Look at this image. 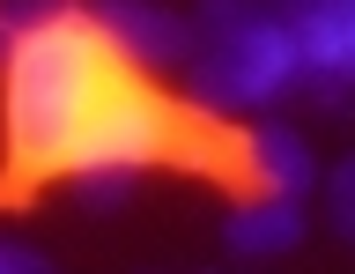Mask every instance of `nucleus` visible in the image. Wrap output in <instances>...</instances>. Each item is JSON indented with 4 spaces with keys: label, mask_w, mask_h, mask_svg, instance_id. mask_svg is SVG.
Wrapping results in <instances>:
<instances>
[{
    "label": "nucleus",
    "mask_w": 355,
    "mask_h": 274,
    "mask_svg": "<svg viewBox=\"0 0 355 274\" xmlns=\"http://www.w3.org/2000/svg\"><path fill=\"white\" fill-rule=\"evenodd\" d=\"M119 82V60L104 52L89 8L74 0L60 23H44L37 37H22L0 60V141H8V171L15 178H60L74 163L89 112L104 104Z\"/></svg>",
    "instance_id": "obj_1"
},
{
    "label": "nucleus",
    "mask_w": 355,
    "mask_h": 274,
    "mask_svg": "<svg viewBox=\"0 0 355 274\" xmlns=\"http://www.w3.org/2000/svg\"><path fill=\"white\" fill-rule=\"evenodd\" d=\"M178 74L200 119H266L304 96V52L274 0H200Z\"/></svg>",
    "instance_id": "obj_2"
},
{
    "label": "nucleus",
    "mask_w": 355,
    "mask_h": 274,
    "mask_svg": "<svg viewBox=\"0 0 355 274\" xmlns=\"http://www.w3.org/2000/svg\"><path fill=\"white\" fill-rule=\"evenodd\" d=\"M171 148V104L141 82H111L104 104L89 112L82 141H74V163H67V178H74V200L89 215H111V207L133 200V185L148 171L155 156Z\"/></svg>",
    "instance_id": "obj_3"
},
{
    "label": "nucleus",
    "mask_w": 355,
    "mask_h": 274,
    "mask_svg": "<svg viewBox=\"0 0 355 274\" xmlns=\"http://www.w3.org/2000/svg\"><path fill=\"white\" fill-rule=\"evenodd\" d=\"M89 23L119 67H141V74L185 67V45H193V15H178L171 0H96Z\"/></svg>",
    "instance_id": "obj_4"
},
{
    "label": "nucleus",
    "mask_w": 355,
    "mask_h": 274,
    "mask_svg": "<svg viewBox=\"0 0 355 274\" xmlns=\"http://www.w3.org/2000/svg\"><path fill=\"white\" fill-rule=\"evenodd\" d=\"M304 52V96L326 112H355V0H326L288 23Z\"/></svg>",
    "instance_id": "obj_5"
},
{
    "label": "nucleus",
    "mask_w": 355,
    "mask_h": 274,
    "mask_svg": "<svg viewBox=\"0 0 355 274\" xmlns=\"http://www.w3.org/2000/svg\"><path fill=\"white\" fill-rule=\"evenodd\" d=\"M244 171H252V185L259 193H282V200H304V193H318V148L304 141V126L282 112H266L244 126Z\"/></svg>",
    "instance_id": "obj_6"
},
{
    "label": "nucleus",
    "mask_w": 355,
    "mask_h": 274,
    "mask_svg": "<svg viewBox=\"0 0 355 274\" xmlns=\"http://www.w3.org/2000/svg\"><path fill=\"white\" fill-rule=\"evenodd\" d=\"M311 237V215L304 200H282V193H252L222 215V245L237 252V259H282Z\"/></svg>",
    "instance_id": "obj_7"
},
{
    "label": "nucleus",
    "mask_w": 355,
    "mask_h": 274,
    "mask_svg": "<svg viewBox=\"0 0 355 274\" xmlns=\"http://www.w3.org/2000/svg\"><path fill=\"white\" fill-rule=\"evenodd\" d=\"M318 193H326V230L340 237V245L355 252V148L340 163H333L326 178H318Z\"/></svg>",
    "instance_id": "obj_8"
},
{
    "label": "nucleus",
    "mask_w": 355,
    "mask_h": 274,
    "mask_svg": "<svg viewBox=\"0 0 355 274\" xmlns=\"http://www.w3.org/2000/svg\"><path fill=\"white\" fill-rule=\"evenodd\" d=\"M74 0H0V60L22 45V37H37L44 23H60Z\"/></svg>",
    "instance_id": "obj_9"
},
{
    "label": "nucleus",
    "mask_w": 355,
    "mask_h": 274,
    "mask_svg": "<svg viewBox=\"0 0 355 274\" xmlns=\"http://www.w3.org/2000/svg\"><path fill=\"white\" fill-rule=\"evenodd\" d=\"M0 274H52V259H44L37 245H15V237H0Z\"/></svg>",
    "instance_id": "obj_10"
},
{
    "label": "nucleus",
    "mask_w": 355,
    "mask_h": 274,
    "mask_svg": "<svg viewBox=\"0 0 355 274\" xmlns=\"http://www.w3.org/2000/svg\"><path fill=\"white\" fill-rule=\"evenodd\" d=\"M311 8H326V0H274V15H282V23H296V15H311Z\"/></svg>",
    "instance_id": "obj_11"
}]
</instances>
